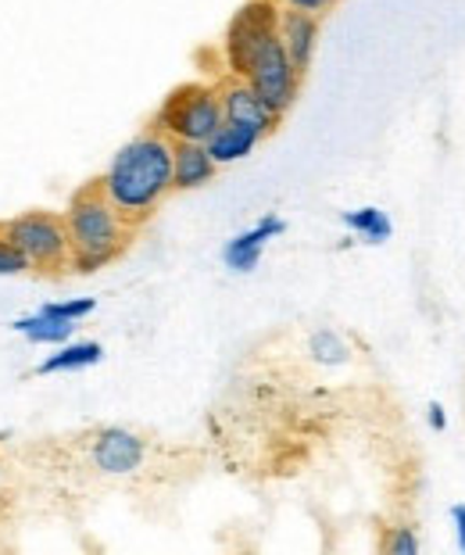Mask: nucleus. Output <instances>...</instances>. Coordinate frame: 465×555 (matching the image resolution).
Masks as SVG:
<instances>
[{
	"mask_svg": "<svg viewBox=\"0 0 465 555\" xmlns=\"http://www.w3.org/2000/svg\"><path fill=\"white\" fill-rule=\"evenodd\" d=\"M283 8H294V11H308V15H326V11L337 8V0H280Z\"/></svg>",
	"mask_w": 465,
	"mask_h": 555,
	"instance_id": "nucleus-20",
	"label": "nucleus"
},
{
	"mask_svg": "<svg viewBox=\"0 0 465 555\" xmlns=\"http://www.w3.org/2000/svg\"><path fill=\"white\" fill-rule=\"evenodd\" d=\"M22 273H33L26 255H22L18 247L0 233V276H22Z\"/></svg>",
	"mask_w": 465,
	"mask_h": 555,
	"instance_id": "nucleus-19",
	"label": "nucleus"
},
{
	"mask_svg": "<svg viewBox=\"0 0 465 555\" xmlns=\"http://www.w3.org/2000/svg\"><path fill=\"white\" fill-rule=\"evenodd\" d=\"M280 0H247L225 26L222 37V65L225 76H244L247 62L272 33H280Z\"/></svg>",
	"mask_w": 465,
	"mask_h": 555,
	"instance_id": "nucleus-6",
	"label": "nucleus"
},
{
	"mask_svg": "<svg viewBox=\"0 0 465 555\" xmlns=\"http://www.w3.org/2000/svg\"><path fill=\"white\" fill-rule=\"evenodd\" d=\"M104 359V348L98 340H65V345L54 348V356H47L36 373L40 376H54V373H79V370H90Z\"/></svg>",
	"mask_w": 465,
	"mask_h": 555,
	"instance_id": "nucleus-13",
	"label": "nucleus"
},
{
	"mask_svg": "<svg viewBox=\"0 0 465 555\" xmlns=\"http://www.w3.org/2000/svg\"><path fill=\"white\" fill-rule=\"evenodd\" d=\"M261 137L258 129H250V126H241V122H222L219 129L211 133V140H208V155L215 158V165H236V162H244V158H250L258 151V144H261Z\"/></svg>",
	"mask_w": 465,
	"mask_h": 555,
	"instance_id": "nucleus-12",
	"label": "nucleus"
},
{
	"mask_svg": "<svg viewBox=\"0 0 465 555\" xmlns=\"http://www.w3.org/2000/svg\"><path fill=\"white\" fill-rule=\"evenodd\" d=\"M344 227H348L362 244H384L393 233V222L387 219V211L376 208V205L344 211Z\"/></svg>",
	"mask_w": 465,
	"mask_h": 555,
	"instance_id": "nucleus-15",
	"label": "nucleus"
},
{
	"mask_svg": "<svg viewBox=\"0 0 465 555\" xmlns=\"http://www.w3.org/2000/svg\"><path fill=\"white\" fill-rule=\"evenodd\" d=\"M451 524H455L458 548L465 552V502H455V505H451Z\"/></svg>",
	"mask_w": 465,
	"mask_h": 555,
	"instance_id": "nucleus-22",
	"label": "nucleus"
},
{
	"mask_svg": "<svg viewBox=\"0 0 465 555\" xmlns=\"http://www.w3.org/2000/svg\"><path fill=\"white\" fill-rule=\"evenodd\" d=\"M40 312L47 315H57V319H68V323H82L98 312V301L93 298H68V301H51V305H40Z\"/></svg>",
	"mask_w": 465,
	"mask_h": 555,
	"instance_id": "nucleus-18",
	"label": "nucleus"
},
{
	"mask_svg": "<svg viewBox=\"0 0 465 555\" xmlns=\"http://www.w3.org/2000/svg\"><path fill=\"white\" fill-rule=\"evenodd\" d=\"M0 480H4V463H0Z\"/></svg>",
	"mask_w": 465,
	"mask_h": 555,
	"instance_id": "nucleus-23",
	"label": "nucleus"
},
{
	"mask_svg": "<svg viewBox=\"0 0 465 555\" xmlns=\"http://www.w3.org/2000/svg\"><path fill=\"white\" fill-rule=\"evenodd\" d=\"M286 233V222L280 216H261L255 227L236 233V237L222 247V262L225 269H233V273H255L261 255H266L269 241H276Z\"/></svg>",
	"mask_w": 465,
	"mask_h": 555,
	"instance_id": "nucleus-9",
	"label": "nucleus"
},
{
	"mask_svg": "<svg viewBox=\"0 0 465 555\" xmlns=\"http://www.w3.org/2000/svg\"><path fill=\"white\" fill-rule=\"evenodd\" d=\"M11 330H15L18 337H26L29 345H51V348H57V345H65V340L76 337L79 323H68V319H57V315H47V312L36 309L33 315L15 319Z\"/></svg>",
	"mask_w": 465,
	"mask_h": 555,
	"instance_id": "nucleus-14",
	"label": "nucleus"
},
{
	"mask_svg": "<svg viewBox=\"0 0 465 555\" xmlns=\"http://www.w3.org/2000/svg\"><path fill=\"white\" fill-rule=\"evenodd\" d=\"M379 548H384L387 555H415V552L423 548V541H419V534H415L412 527L398 524V527H387V534H384V541H379Z\"/></svg>",
	"mask_w": 465,
	"mask_h": 555,
	"instance_id": "nucleus-17",
	"label": "nucleus"
},
{
	"mask_svg": "<svg viewBox=\"0 0 465 555\" xmlns=\"http://www.w3.org/2000/svg\"><path fill=\"white\" fill-rule=\"evenodd\" d=\"M219 172L205 144L194 140H172V191H201Z\"/></svg>",
	"mask_w": 465,
	"mask_h": 555,
	"instance_id": "nucleus-11",
	"label": "nucleus"
},
{
	"mask_svg": "<svg viewBox=\"0 0 465 555\" xmlns=\"http://www.w3.org/2000/svg\"><path fill=\"white\" fill-rule=\"evenodd\" d=\"M319 15H308V11H294V8H283L280 11V40L290 54V62L297 73H308L315 62V51H319Z\"/></svg>",
	"mask_w": 465,
	"mask_h": 555,
	"instance_id": "nucleus-10",
	"label": "nucleus"
},
{
	"mask_svg": "<svg viewBox=\"0 0 465 555\" xmlns=\"http://www.w3.org/2000/svg\"><path fill=\"white\" fill-rule=\"evenodd\" d=\"M98 186L140 230L162 208V201L172 194V140L154 126L143 129L115 151Z\"/></svg>",
	"mask_w": 465,
	"mask_h": 555,
	"instance_id": "nucleus-1",
	"label": "nucleus"
},
{
	"mask_svg": "<svg viewBox=\"0 0 465 555\" xmlns=\"http://www.w3.org/2000/svg\"><path fill=\"white\" fill-rule=\"evenodd\" d=\"M308 356L319 365H344V362H351V345L337 330H315V334L308 337Z\"/></svg>",
	"mask_w": 465,
	"mask_h": 555,
	"instance_id": "nucleus-16",
	"label": "nucleus"
},
{
	"mask_svg": "<svg viewBox=\"0 0 465 555\" xmlns=\"http://www.w3.org/2000/svg\"><path fill=\"white\" fill-rule=\"evenodd\" d=\"M62 216H65L68 241H72L68 269L79 276L101 273V269L118 262L137 237V227L104 197L98 180L82 183L79 191L68 197V208Z\"/></svg>",
	"mask_w": 465,
	"mask_h": 555,
	"instance_id": "nucleus-2",
	"label": "nucleus"
},
{
	"mask_svg": "<svg viewBox=\"0 0 465 555\" xmlns=\"http://www.w3.org/2000/svg\"><path fill=\"white\" fill-rule=\"evenodd\" d=\"M219 101H222V119L225 122L250 126V129H258L261 137H269L283 119L280 112H272L269 104L258 98V90L250 87L247 79H236V76L219 79Z\"/></svg>",
	"mask_w": 465,
	"mask_h": 555,
	"instance_id": "nucleus-8",
	"label": "nucleus"
},
{
	"mask_svg": "<svg viewBox=\"0 0 465 555\" xmlns=\"http://www.w3.org/2000/svg\"><path fill=\"white\" fill-rule=\"evenodd\" d=\"M90 463L104 477H133L147 463V441L137 430L101 427L90 437Z\"/></svg>",
	"mask_w": 465,
	"mask_h": 555,
	"instance_id": "nucleus-7",
	"label": "nucleus"
},
{
	"mask_svg": "<svg viewBox=\"0 0 465 555\" xmlns=\"http://www.w3.org/2000/svg\"><path fill=\"white\" fill-rule=\"evenodd\" d=\"M426 423H429V430H437V434L448 430V412H444L440 401H429V405H426Z\"/></svg>",
	"mask_w": 465,
	"mask_h": 555,
	"instance_id": "nucleus-21",
	"label": "nucleus"
},
{
	"mask_svg": "<svg viewBox=\"0 0 465 555\" xmlns=\"http://www.w3.org/2000/svg\"><path fill=\"white\" fill-rule=\"evenodd\" d=\"M225 119H222L219 82H201V79L169 90V98L162 101V108L151 119V126L169 140H194V144H208L211 133Z\"/></svg>",
	"mask_w": 465,
	"mask_h": 555,
	"instance_id": "nucleus-3",
	"label": "nucleus"
},
{
	"mask_svg": "<svg viewBox=\"0 0 465 555\" xmlns=\"http://www.w3.org/2000/svg\"><path fill=\"white\" fill-rule=\"evenodd\" d=\"M0 233L26 255L33 273L57 276L72 262V241L62 211H22V216L0 222Z\"/></svg>",
	"mask_w": 465,
	"mask_h": 555,
	"instance_id": "nucleus-4",
	"label": "nucleus"
},
{
	"mask_svg": "<svg viewBox=\"0 0 465 555\" xmlns=\"http://www.w3.org/2000/svg\"><path fill=\"white\" fill-rule=\"evenodd\" d=\"M241 79H247L250 87L258 90V98L266 101L272 112L286 115L294 108L297 93H301V79L305 76L294 68L290 54H286V47L280 40V33H272V37L255 51V57L247 62Z\"/></svg>",
	"mask_w": 465,
	"mask_h": 555,
	"instance_id": "nucleus-5",
	"label": "nucleus"
}]
</instances>
